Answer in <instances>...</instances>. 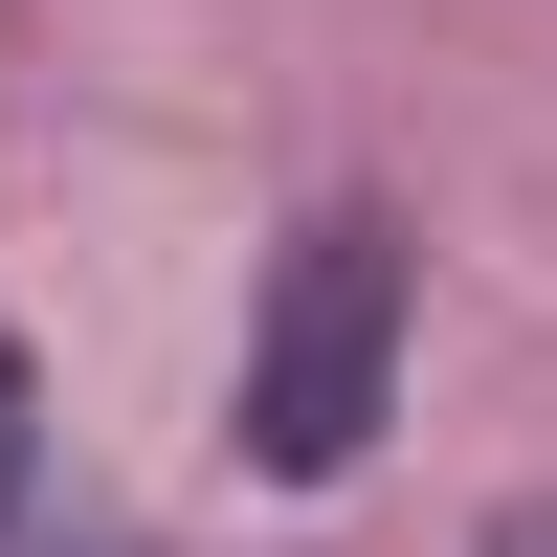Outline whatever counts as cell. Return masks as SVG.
I'll use <instances>...</instances> for the list:
<instances>
[{
	"label": "cell",
	"mask_w": 557,
	"mask_h": 557,
	"mask_svg": "<svg viewBox=\"0 0 557 557\" xmlns=\"http://www.w3.org/2000/svg\"><path fill=\"white\" fill-rule=\"evenodd\" d=\"M23 469H45V380H23V312H0V535H23Z\"/></svg>",
	"instance_id": "2"
},
{
	"label": "cell",
	"mask_w": 557,
	"mask_h": 557,
	"mask_svg": "<svg viewBox=\"0 0 557 557\" xmlns=\"http://www.w3.org/2000/svg\"><path fill=\"white\" fill-rule=\"evenodd\" d=\"M380 401H401V223L380 201H312L290 268H268V312H246V469L268 491H335L357 446H380Z\"/></svg>",
	"instance_id": "1"
},
{
	"label": "cell",
	"mask_w": 557,
	"mask_h": 557,
	"mask_svg": "<svg viewBox=\"0 0 557 557\" xmlns=\"http://www.w3.org/2000/svg\"><path fill=\"white\" fill-rule=\"evenodd\" d=\"M491 557H557V491H513V513H491Z\"/></svg>",
	"instance_id": "3"
}]
</instances>
